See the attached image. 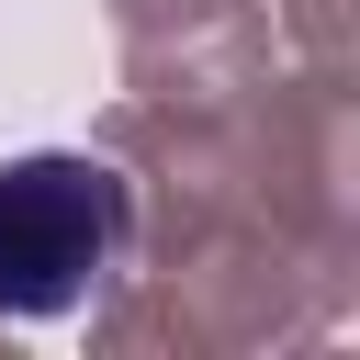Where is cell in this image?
<instances>
[{
	"mask_svg": "<svg viewBox=\"0 0 360 360\" xmlns=\"http://www.w3.org/2000/svg\"><path fill=\"white\" fill-rule=\"evenodd\" d=\"M135 248V191L101 146H34L0 158V315L11 326H56L90 315L101 281Z\"/></svg>",
	"mask_w": 360,
	"mask_h": 360,
	"instance_id": "6da1fadb",
	"label": "cell"
},
{
	"mask_svg": "<svg viewBox=\"0 0 360 360\" xmlns=\"http://www.w3.org/2000/svg\"><path fill=\"white\" fill-rule=\"evenodd\" d=\"M124 34V101L191 112L270 79V11L259 0H112Z\"/></svg>",
	"mask_w": 360,
	"mask_h": 360,
	"instance_id": "7a4b0ae2",
	"label": "cell"
},
{
	"mask_svg": "<svg viewBox=\"0 0 360 360\" xmlns=\"http://www.w3.org/2000/svg\"><path fill=\"white\" fill-rule=\"evenodd\" d=\"M270 22L304 45L315 79H349V0H270Z\"/></svg>",
	"mask_w": 360,
	"mask_h": 360,
	"instance_id": "3957f363",
	"label": "cell"
}]
</instances>
